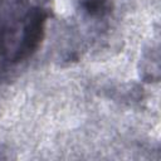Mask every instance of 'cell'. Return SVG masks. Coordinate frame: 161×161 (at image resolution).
Listing matches in <instances>:
<instances>
[{
  "mask_svg": "<svg viewBox=\"0 0 161 161\" xmlns=\"http://www.w3.org/2000/svg\"><path fill=\"white\" fill-rule=\"evenodd\" d=\"M82 6L91 16H104L112 9L109 0H82Z\"/></svg>",
  "mask_w": 161,
  "mask_h": 161,
  "instance_id": "1",
  "label": "cell"
}]
</instances>
